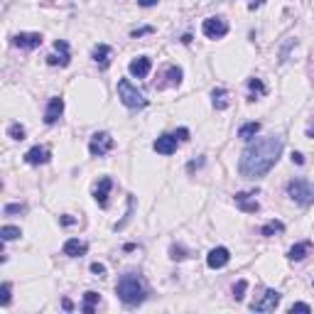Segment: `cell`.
<instances>
[{"label":"cell","instance_id":"6da1fadb","mask_svg":"<svg viewBox=\"0 0 314 314\" xmlns=\"http://www.w3.org/2000/svg\"><path fill=\"white\" fill-rule=\"evenodd\" d=\"M282 147H285V140L280 135H268V137H260V140L251 142L243 150L241 160H238V172L246 179H260V177H265L275 167V162L280 160Z\"/></svg>","mask_w":314,"mask_h":314},{"label":"cell","instance_id":"7a4b0ae2","mask_svg":"<svg viewBox=\"0 0 314 314\" xmlns=\"http://www.w3.org/2000/svg\"><path fill=\"white\" fill-rule=\"evenodd\" d=\"M116 295H118V300L123 305L137 307V305H142L147 300V287H145V282H142V277L137 272H126L118 280V285H116Z\"/></svg>","mask_w":314,"mask_h":314},{"label":"cell","instance_id":"3957f363","mask_svg":"<svg viewBox=\"0 0 314 314\" xmlns=\"http://www.w3.org/2000/svg\"><path fill=\"white\" fill-rule=\"evenodd\" d=\"M118 98L123 101V106H128V108H145L147 106L145 93L137 91V86H133L128 79L118 81Z\"/></svg>","mask_w":314,"mask_h":314},{"label":"cell","instance_id":"277c9868","mask_svg":"<svg viewBox=\"0 0 314 314\" xmlns=\"http://www.w3.org/2000/svg\"><path fill=\"white\" fill-rule=\"evenodd\" d=\"M287 194L300 204V206H312L314 204V184L307 179H292L287 184Z\"/></svg>","mask_w":314,"mask_h":314},{"label":"cell","instance_id":"5b68a950","mask_svg":"<svg viewBox=\"0 0 314 314\" xmlns=\"http://www.w3.org/2000/svg\"><path fill=\"white\" fill-rule=\"evenodd\" d=\"M201 32L209 40H221V37L228 35V22L224 17H206L204 25H201Z\"/></svg>","mask_w":314,"mask_h":314},{"label":"cell","instance_id":"8992f818","mask_svg":"<svg viewBox=\"0 0 314 314\" xmlns=\"http://www.w3.org/2000/svg\"><path fill=\"white\" fill-rule=\"evenodd\" d=\"M113 137L108 135V133H96L93 137H91V142H89V152L93 155V157H103L106 152H111L113 150Z\"/></svg>","mask_w":314,"mask_h":314},{"label":"cell","instance_id":"52a82bcc","mask_svg":"<svg viewBox=\"0 0 314 314\" xmlns=\"http://www.w3.org/2000/svg\"><path fill=\"white\" fill-rule=\"evenodd\" d=\"M280 297H282V295H280L277 290H265L263 297L255 300L251 305V310L253 312H275V307L280 305Z\"/></svg>","mask_w":314,"mask_h":314},{"label":"cell","instance_id":"ba28073f","mask_svg":"<svg viewBox=\"0 0 314 314\" xmlns=\"http://www.w3.org/2000/svg\"><path fill=\"white\" fill-rule=\"evenodd\" d=\"M228 260H231V253H228V248H224V246L209 251V255H206V265L211 270H221L224 265H228Z\"/></svg>","mask_w":314,"mask_h":314},{"label":"cell","instance_id":"9c48e42d","mask_svg":"<svg viewBox=\"0 0 314 314\" xmlns=\"http://www.w3.org/2000/svg\"><path fill=\"white\" fill-rule=\"evenodd\" d=\"M49 157H52V152H49V147H45V145H35V147H30V150L25 152V162H27V165H47Z\"/></svg>","mask_w":314,"mask_h":314},{"label":"cell","instance_id":"30bf717a","mask_svg":"<svg viewBox=\"0 0 314 314\" xmlns=\"http://www.w3.org/2000/svg\"><path fill=\"white\" fill-rule=\"evenodd\" d=\"M62 113H64V98H59V96L49 98L47 111H45V123H47V126H54V123L62 118Z\"/></svg>","mask_w":314,"mask_h":314},{"label":"cell","instance_id":"8fae6325","mask_svg":"<svg viewBox=\"0 0 314 314\" xmlns=\"http://www.w3.org/2000/svg\"><path fill=\"white\" fill-rule=\"evenodd\" d=\"M54 49L59 52V57H57V54H49V57H47V64H49V66H57V64H59V66H69V62H71V57H69V45H66L64 40H57V42H54Z\"/></svg>","mask_w":314,"mask_h":314},{"label":"cell","instance_id":"7c38bea8","mask_svg":"<svg viewBox=\"0 0 314 314\" xmlns=\"http://www.w3.org/2000/svg\"><path fill=\"white\" fill-rule=\"evenodd\" d=\"M12 42H15L20 49H35V47L42 45V35H40V32H20V35H15Z\"/></svg>","mask_w":314,"mask_h":314},{"label":"cell","instance_id":"4fadbf2b","mask_svg":"<svg viewBox=\"0 0 314 314\" xmlns=\"http://www.w3.org/2000/svg\"><path fill=\"white\" fill-rule=\"evenodd\" d=\"M152 150L160 152V155H172L177 150V137L175 135H160L155 142H152Z\"/></svg>","mask_w":314,"mask_h":314},{"label":"cell","instance_id":"5bb4252c","mask_svg":"<svg viewBox=\"0 0 314 314\" xmlns=\"http://www.w3.org/2000/svg\"><path fill=\"white\" fill-rule=\"evenodd\" d=\"M150 66H152V62H150L147 57H137V59H133V62L128 64V71H130V76H135V79H145V76L150 74Z\"/></svg>","mask_w":314,"mask_h":314},{"label":"cell","instance_id":"9a60e30c","mask_svg":"<svg viewBox=\"0 0 314 314\" xmlns=\"http://www.w3.org/2000/svg\"><path fill=\"white\" fill-rule=\"evenodd\" d=\"M111 187H113L111 177L98 179V184H96V189H93V199H96L98 206H108V191H111Z\"/></svg>","mask_w":314,"mask_h":314},{"label":"cell","instance_id":"2e32d148","mask_svg":"<svg viewBox=\"0 0 314 314\" xmlns=\"http://www.w3.org/2000/svg\"><path fill=\"white\" fill-rule=\"evenodd\" d=\"M253 194H246V191H241V194H236L233 196V201H236V206L241 209V211H246V214H258L260 211V204L251 199Z\"/></svg>","mask_w":314,"mask_h":314},{"label":"cell","instance_id":"e0dca14e","mask_svg":"<svg viewBox=\"0 0 314 314\" xmlns=\"http://www.w3.org/2000/svg\"><path fill=\"white\" fill-rule=\"evenodd\" d=\"M86 251H89V246L84 241H79V238H69L64 243V255H69V258H81Z\"/></svg>","mask_w":314,"mask_h":314},{"label":"cell","instance_id":"ac0fdd59","mask_svg":"<svg viewBox=\"0 0 314 314\" xmlns=\"http://www.w3.org/2000/svg\"><path fill=\"white\" fill-rule=\"evenodd\" d=\"M310 253H312V243H310V241H302V243H295V246L290 248L287 258H290L292 263H300V260H305Z\"/></svg>","mask_w":314,"mask_h":314},{"label":"cell","instance_id":"d6986e66","mask_svg":"<svg viewBox=\"0 0 314 314\" xmlns=\"http://www.w3.org/2000/svg\"><path fill=\"white\" fill-rule=\"evenodd\" d=\"M93 62L98 64V69H108V64H111V47L108 45H96V49H93Z\"/></svg>","mask_w":314,"mask_h":314},{"label":"cell","instance_id":"ffe728a7","mask_svg":"<svg viewBox=\"0 0 314 314\" xmlns=\"http://www.w3.org/2000/svg\"><path fill=\"white\" fill-rule=\"evenodd\" d=\"M211 101L216 111H226L228 108V91L226 89H214L211 91Z\"/></svg>","mask_w":314,"mask_h":314},{"label":"cell","instance_id":"44dd1931","mask_svg":"<svg viewBox=\"0 0 314 314\" xmlns=\"http://www.w3.org/2000/svg\"><path fill=\"white\" fill-rule=\"evenodd\" d=\"M98 302H101V295H98V292H93V290L84 292V305H81V312L93 314V310H96V305H98Z\"/></svg>","mask_w":314,"mask_h":314},{"label":"cell","instance_id":"7402d4cb","mask_svg":"<svg viewBox=\"0 0 314 314\" xmlns=\"http://www.w3.org/2000/svg\"><path fill=\"white\" fill-rule=\"evenodd\" d=\"M258 133H260V123H258V121L243 123V126L238 128V137H243V140H253Z\"/></svg>","mask_w":314,"mask_h":314},{"label":"cell","instance_id":"603a6c76","mask_svg":"<svg viewBox=\"0 0 314 314\" xmlns=\"http://www.w3.org/2000/svg\"><path fill=\"white\" fill-rule=\"evenodd\" d=\"M282 231H285V224L272 219V221H268V224L260 228V236H265V238H268V236H275V233H282Z\"/></svg>","mask_w":314,"mask_h":314},{"label":"cell","instance_id":"cb8c5ba5","mask_svg":"<svg viewBox=\"0 0 314 314\" xmlns=\"http://www.w3.org/2000/svg\"><path fill=\"white\" fill-rule=\"evenodd\" d=\"M0 236H2V241H15V238L22 236V231L17 226H2L0 228Z\"/></svg>","mask_w":314,"mask_h":314},{"label":"cell","instance_id":"d4e9b609","mask_svg":"<svg viewBox=\"0 0 314 314\" xmlns=\"http://www.w3.org/2000/svg\"><path fill=\"white\" fill-rule=\"evenodd\" d=\"M248 89L253 91L251 96H248V101H255V93H265V84L260 79H248Z\"/></svg>","mask_w":314,"mask_h":314},{"label":"cell","instance_id":"484cf974","mask_svg":"<svg viewBox=\"0 0 314 314\" xmlns=\"http://www.w3.org/2000/svg\"><path fill=\"white\" fill-rule=\"evenodd\" d=\"M167 76H170V84L172 86H179L182 84V69L179 66H170L167 69Z\"/></svg>","mask_w":314,"mask_h":314},{"label":"cell","instance_id":"4316f807","mask_svg":"<svg viewBox=\"0 0 314 314\" xmlns=\"http://www.w3.org/2000/svg\"><path fill=\"white\" fill-rule=\"evenodd\" d=\"M246 290H248V282H246V280H238L236 287H233V297H236V302H241V300L246 297Z\"/></svg>","mask_w":314,"mask_h":314},{"label":"cell","instance_id":"83f0119b","mask_svg":"<svg viewBox=\"0 0 314 314\" xmlns=\"http://www.w3.org/2000/svg\"><path fill=\"white\" fill-rule=\"evenodd\" d=\"M7 135L12 140H25V128L20 126V123H12V126L7 128Z\"/></svg>","mask_w":314,"mask_h":314},{"label":"cell","instance_id":"f1b7e54d","mask_svg":"<svg viewBox=\"0 0 314 314\" xmlns=\"http://www.w3.org/2000/svg\"><path fill=\"white\" fill-rule=\"evenodd\" d=\"M10 290H12L10 282H2V287H0V305H2V307L10 305Z\"/></svg>","mask_w":314,"mask_h":314},{"label":"cell","instance_id":"f546056e","mask_svg":"<svg viewBox=\"0 0 314 314\" xmlns=\"http://www.w3.org/2000/svg\"><path fill=\"white\" fill-rule=\"evenodd\" d=\"M25 211V204H7L5 209H2V214L5 216H12V214H22Z\"/></svg>","mask_w":314,"mask_h":314},{"label":"cell","instance_id":"4dcf8cb0","mask_svg":"<svg viewBox=\"0 0 314 314\" xmlns=\"http://www.w3.org/2000/svg\"><path fill=\"white\" fill-rule=\"evenodd\" d=\"M170 258H172V260H184V258H187V251H184L182 246H172V248H170Z\"/></svg>","mask_w":314,"mask_h":314},{"label":"cell","instance_id":"1f68e13d","mask_svg":"<svg viewBox=\"0 0 314 314\" xmlns=\"http://www.w3.org/2000/svg\"><path fill=\"white\" fill-rule=\"evenodd\" d=\"M152 32H155V27H150V25H147V27H137V30H133V32H130V37H142V35H152Z\"/></svg>","mask_w":314,"mask_h":314},{"label":"cell","instance_id":"d6a6232c","mask_svg":"<svg viewBox=\"0 0 314 314\" xmlns=\"http://www.w3.org/2000/svg\"><path fill=\"white\" fill-rule=\"evenodd\" d=\"M290 312L295 314V312H312V307L310 305H305V302H295L292 307H290Z\"/></svg>","mask_w":314,"mask_h":314},{"label":"cell","instance_id":"836d02e7","mask_svg":"<svg viewBox=\"0 0 314 314\" xmlns=\"http://www.w3.org/2000/svg\"><path fill=\"white\" fill-rule=\"evenodd\" d=\"M91 272L98 275V277H103V275H106V265H103V263H93V265H91Z\"/></svg>","mask_w":314,"mask_h":314},{"label":"cell","instance_id":"e575fe53","mask_svg":"<svg viewBox=\"0 0 314 314\" xmlns=\"http://www.w3.org/2000/svg\"><path fill=\"white\" fill-rule=\"evenodd\" d=\"M175 137H177V140H182V142H184V140H189V130H187V128H179V130H177V133H175Z\"/></svg>","mask_w":314,"mask_h":314},{"label":"cell","instance_id":"d590c367","mask_svg":"<svg viewBox=\"0 0 314 314\" xmlns=\"http://www.w3.org/2000/svg\"><path fill=\"white\" fill-rule=\"evenodd\" d=\"M59 221H62L64 226H74V224H76V219H74V216H69V214H64V216H59Z\"/></svg>","mask_w":314,"mask_h":314},{"label":"cell","instance_id":"8d00e7d4","mask_svg":"<svg viewBox=\"0 0 314 314\" xmlns=\"http://www.w3.org/2000/svg\"><path fill=\"white\" fill-rule=\"evenodd\" d=\"M292 162L295 165H305V155L302 152H292Z\"/></svg>","mask_w":314,"mask_h":314},{"label":"cell","instance_id":"74e56055","mask_svg":"<svg viewBox=\"0 0 314 314\" xmlns=\"http://www.w3.org/2000/svg\"><path fill=\"white\" fill-rule=\"evenodd\" d=\"M137 5H142V7H152V5H157V0H137Z\"/></svg>","mask_w":314,"mask_h":314},{"label":"cell","instance_id":"f35d334b","mask_svg":"<svg viewBox=\"0 0 314 314\" xmlns=\"http://www.w3.org/2000/svg\"><path fill=\"white\" fill-rule=\"evenodd\" d=\"M204 165V160H196V162H189V172H194L196 167H201Z\"/></svg>","mask_w":314,"mask_h":314},{"label":"cell","instance_id":"ab89813d","mask_svg":"<svg viewBox=\"0 0 314 314\" xmlns=\"http://www.w3.org/2000/svg\"><path fill=\"white\" fill-rule=\"evenodd\" d=\"M62 307L66 310V312H71L74 310V305H71V300H62Z\"/></svg>","mask_w":314,"mask_h":314},{"label":"cell","instance_id":"60d3db41","mask_svg":"<svg viewBox=\"0 0 314 314\" xmlns=\"http://www.w3.org/2000/svg\"><path fill=\"white\" fill-rule=\"evenodd\" d=\"M260 5H263V0H253V2L248 5V7H251V10H255V7H260Z\"/></svg>","mask_w":314,"mask_h":314},{"label":"cell","instance_id":"b9f144b4","mask_svg":"<svg viewBox=\"0 0 314 314\" xmlns=\"http://www.w3.org/2000/svg\"><path fill=\"white\" fill-rule=\"evenodd\" d=\"M307 137H314V128L312 130H307Z\"/></svg>","mask_w":314,"mask_h":314}]
</instances>
